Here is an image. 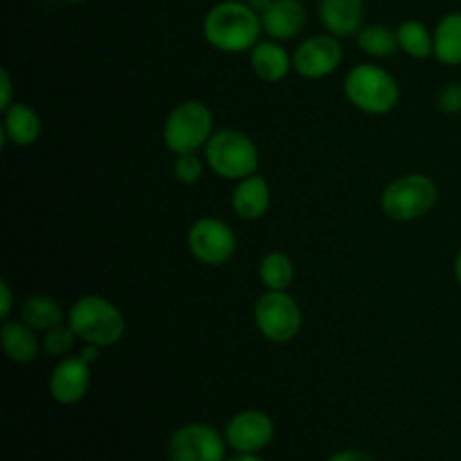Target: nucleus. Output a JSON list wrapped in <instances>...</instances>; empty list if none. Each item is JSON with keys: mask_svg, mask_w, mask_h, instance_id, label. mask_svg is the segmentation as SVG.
<instances>
[{"mask_svg": "<svg viewBox=\"0 0 461 461\" xmlns=\"http://www.w3.org/2000/svg\"><path fill=\"white\" fill-rule=\"evenodd\" d=\"M264 27L261 16L243 0H221L203 18V36L223 54L250 52L259 43Z\"/></svg>", "mask_w": 461, "mask_h": 461, "instance_id": "obj_1", "label": "nucleus"}, {"mask_svg": "<svg viewBox=\"0 0 461 461\" xmlns=\"http://www.w3.org/2000/svg\"><path fill=\"white\" fill-rule=\"evenodd\" d=\"M345 97L365 115H387L401 104V86L387 68L378 63H356L345 77Z\"/></svg>", "mask_w": 461, "mask_h": 461, "instance_id": "obj_2", "label": "nucleus"}, {"mask_svg": "<svg viewBox=\"0 0 461 461\" xmlns=\"http://www.w3.org/2000/svg\"><path fill=\"white\" fill-rule=\"evenodd\" d=\"M68 324L81 342L113 347L126 336V318L120 306L104 295H81L68 309Z\"/></svg>", "mask_w": 461, "mask_h": 461, "instance_id": "obj_3", "label": "nucleus"}, {"mask_svg": "<svg viewBox=\"0 0 461 461\" xmlns=\"http://www.w3.org/2000/svg\"><path fill=\"white\" fill-rule=\"evenodd\" d=\"M207 169L219 178L239 183L259 171V147L239 129H219L203 149Z\"/></svg>", "mask_w": 461, "mask_h": 461, "instance_id": "obj_4", "label": "nucleus"}, {"mask_svg": "<svg viewBox=\"0 0 461 461\" xmlns=\"http://www.w3.org/2000/svg\"><path fill=\"white\" fill-rule=\"evenodd\" d=\"M214 113L201 99L176 104L162 124V142L174 156L201 153L214 135Z\"/></svg>", "mask_w": 461, "mask_h": 461, "instance_id": "obj_5", "label": "nucleus"}, {"mask_svg": "<svg viewBox=\"0 0 461 461\" xmlns=\"http://www.w3.org/2000/svg\"><path fill=\"white\" fill-rule=\"evenodd\" d=\"M437 198H439V187L435 180L426 174H403L392 180L381 194V210L387 219L396 223H410L419 221L432 212Z\"/></svg>", "mask_w": 461, "mask_h": 461, "instance_id": "obj_6", "label": "nucleus"}, {"mask_svg": "<svg viewBox=\"0 0 461 461\" xmlns=\"http://www.w3.org/2000/svg\"><path fill=\"white\" fill-rule=\"evenodd\" d=\"M257 331L273 345H288L300 336L304 313L288 291H264L255 304Z\"/></svg>", "mask_w": 461, "mask_h": 461, "instance_id": "obj_7", "label": "nucleus"}, {"mask_svg": "<svg viewBox=\"0 0 461 461\" xmlns=\"http://www.w3.org/2000/svg\"><path fill=\"white\" fill-rule=\"evenodd\" d=\"M237 232L232 225L216 216H203L189 225L187 248L203 266H223L237 252Z\"/></svg>", "mask_w": 461, "mask_h": 461, "instance_id": "obj_8", "label": "nucleus"}, {"mask_svg": "<svg viewBox=\"0 0 461 461\" xmlns=\"http://www.w3.org/2000/svg\"><path fill=\"white\" fill-rule=\"evenodd\" d=\"M225 450L228 441L223 432L198 421L180 426L167 446L171 461H225Z\"/></svg>", "mask_w": 461, "mask_h": 461, "instance_id": "obj_9", "label": "nucleus"}, {"mask_svg": "<svg viewBox=\"0 0 461 461\" xmlns=\"http://www.w3.org/2000/svg\"><path fill=\"white\" fill-rule=\"evenodd\" d=\"M342 43L338 36L322 32V34L306 36L295 50H293V72L302 79L318 81L336 75L342 66Z\"/></svg>", "mask_w": 461, "mask_h": 461, "instance_id": "obj_10", "label": "nucleus"}, {"mask_svg": "<svg viewBox=\"0 0 461 461\" xmlns=\"http://www.w3.org/2000/svg\"><path fill=\"white\" fill-rule=\"evenodd\" d=\"M225 441L234 453H261L275 439V421L264 410H241L228 421Z\"/></svg>", "mask_w": 461, "mask_h": 461, "instance_id": "obj_11", "label": "nucleus"}, {"mask_svg": "<svg viewBox=\"0 0 461 461\" xmlns=\"http://www.w3.org/2000/svg\"><path fill=\"white\" fill-rule=\"evenodd\" d=\"M90 363H86L81 356H66L59 358L54 365L48 381V392L54 403L59 405H77L86 399L90 390Z\"/></svg>", "mask_w": 461, "mask_h": 461, "instance_id": "obj_12", "label": "nucleus"}, {"mask_svg": "<svg viewBox=\"0 0 461 461\" xmlns=\"http://www.w3.org/2000/svg\"><path fill=\"white\" fill-rule=\"evenodd\" d=\"M261 27L268 39L293 41L306 27V7L302 0H273L268 9L261 14Z\"/></svg>", "mask_w": 461, "mask_h": 461, "instance_id": "obj_13", "label": "nucleus"}, {"mask_svg": "<svg viewBox=\"0 0 461 461\" xmlns=\"http://www.w3.org/2000/svg\"><path fill=\"white\" fill-rule=\"evenodd\" d=\"M320 23L329 34L351 39L365 27V0H320Z\"/></svg>", "mask_w": 461, "mask_h": 461, "instance_id": "obj_14", "label": "nucleus"}, {"mask_svg": "<svg viewBox=\"0 0 461 461\" xmlns=\"http://www.w3.org/2000/svg\"><path fill=\"white\" fill-rule=\"evenodd\" d=\"M3 147L5 144H14V147H32L41 140L43 133V120H41L39 111L32 108L25 102H14L7 111H3Z\"/></svg>", "mask_w": 461, "mask_h": 461, "instance_id": "obj_15", "label": "nucleus"}, {"mask_svg": "<svg viewBox=\"0 0 461 461\" xmlns=\"http://www.w3.org/2000/svg\"><path fill=\"white\" fill-rule=\"evenodd\" d=\"M270 203H273V187L259 174H252L248 178L239 180L234 185L232 198H230L234 214L243 221L264 219L270 210Z\"/></svg>", "mask_w": 461, "mask_h": 461, "instance_id": "obj_16", "label": "nucleus"}, {"mask_svg": "<svg viewBox=\"0 0 461 461\" xmlns=\"http://www.w3.org/2000/svg\"><path fill=\"white\" fill-rule=\"evenodd\" d=\"M248 54L252 72L266 84H279L293 72V54L279 41H259Z\"/></svg>", "mask_w": 461, "mask_h": 461, "instance_id": "obj_17", "label": "nucleus"}, {"mask_svg": "<svg viewBox=\"0 0 461 461\" xmlns=\"http://www.w3.org/2000/svg\"><path fill=\"white\" fill-rule=\"evenodd\" d=\"M0 342L7 358L16 365H32L43 349V342H39L34 329L23 320H5L0 329Z\"/></svg>", "mask_w": 461, "mask_h": 461, "instance_id": "obj_18", "label": "nucleus"}, {"mask_svg": "<svg viewBox=\"0 0 461 461\" xmlns=\"http://www.w3.org/2000/svg\"><path fill=\"white\" fill-rule=\"evenodd\" d=\"M432 57L444 66H461V12H450L432 30Z\"/></svg>", "mask_w": 461, "mask_h": 461, "instance_id": "obj_19", "label": "nucleus"}, {"mask_svg": "<svg viewBox=\"0 0 461 461\" xmlns=\"http://www.w3.org/2000/svg\"><path fill=\"white\" fill-rule=\"evenodd\" d=\"M18 313H21L23 322L30 324L34 331H43V333L68 320V313L61 309V304L50 295L25 297Z\"/></svg>", "mask_w": 461, "mask_h": 461, "instance_id": "obj_20", "label": "nucleus"}, {"mask_svg": "<svg viewBox=\"0 0 461 461\" xmlns=\"http://www.w3.org/2000/svg\"><path fill=\"white\" fill-rule=\"evenodd\" d=\"M396 36H399V48L405 57L414 59V61H426L432 57L435 50V36L428 30L426 23L417 21V18H408L396 27Z\"/></svg>", "mask_w": 461, "mask_h": 461, "instance_id": "obj_21", "label": "nucleus"}, {"mask_svg": "<svg viewBox=\"0 0 461 461\" xmlns=\"http://www.w3.org/2000/svg\"><path fill=\"white\" fill-rule=\"evenodd\" d=\"M356 43L358 48L367 54L369 59H390L396 52H401L399 48V36L396 30L390 25H383V23H374V25H365L363 30L356 34Z\"/></svg>", "mask_w": 461, "mask_h": 461, "instance_id": "obj_22", "label": "nucleus"}, {"mask_svg": "<svg viewBox=\"0 0 461 461\" xmlns=\"http://www.w3.org/2000/svg\"><path fill=\"white\" fill-rule=\"evenodd\" d=\"M295 279V264L282 250L266 252L259 261V282L266 291H288Z\"/></svg>", "mask_w": 461, "mask_h": 461, "instance_id": "obj_23", "label": "nucleus"}, {"mask_svg": "<svg viewBox=\"0 0 461 461\" xmlns=\"http://www.w3.org/2000/svg\"><path fill=\"white\" fill-rule=\"evenodd\" d=\"M77 340H79V336L75 333V329L66 322L57 324L54 329H50V331L43 333V351L48 356H54V358H66V356L72 354V349H75Z\"/></svg>", "mask_w": 461, "mask_h": 461, "instance_id": "obj_24", "label": "nucleus"}, {"mask_svg": "<svg viewBox=\"0 0 461 461\" xmlns=\"http://www.w3.org/2000/svg\"><path fill=\"white\" fill-rule=\"evenodd\" d=\"M205 167V156H201V153H180V156L174 158L171 169H174V178L180 185H196L203 180Z\"/></svg>", "mask_w": 461, "mask_h": 461, "instance_id": "obj_25", "label": "nucleus"}, {"mask_svg": "<svg viewBox=\"0 0 461 461\" xmlns=\"http://www.w3.org/2000/svg\"><path fill=\"white\" fill-rule=\"evenodd\" d=\"M437 106L446 115H459L461 113V84L453 81V84H446L444 88L437 95Z\"/></svg>", "mask_w": 461, "mask_h": 461, "instance_id": "obj_26", "label": "nucleus"}, {"mask_svg": "<svg viewBox=\"0 0 461 461\" xmlns=\"http://www.w3.org/2000/svg\"><path fill=\"white\" fill-rule=\"evenodd\" d=\"M14 104V84L7 68L0 70V111H7Z\"/></svg>", "mask_w": 461, "mask_h": 461, "instance_id": "obj_27", "label": "nucleus"}, {"mask_svg": "<svg viewBox=\"0 0 461 461\" xmlns=\"http://www.w3.org/2000/svg\"><path fill=\"white\" fill-rule=\"evenodd\" d=\"M12 309H14V293H12V286H9L7 282H0V318L9 320V315H12Z\"/></svg>", "mask_w": 461, "mask_h": 461, "instance_id": "obj_28", "label": "nucleus"}, {"mask_svg": "<svg viewBox=\"0 0 461 461\" xmlns=\"http://www.w3.org/2000/svg\"><path fill=\"white\" fill-rule=\"evenodd\" d=\"M327 461H378L374 455L365 453V450L358 448H349V450H340V453H333Z\"/></svg>", "mask_w": 461, "mask_h": 461, "instance_id": "obj_29", "label": "nucleus"}, {"mask_svg": "<svg viewBox=\"0 0 461 461\" xmlns=\"http://www.w3.org/2000/svg\"><path fill=\"white\" fill-rule=\"evenodd\" d=\"M99 349H102V347H97V345H86L84 342V349H81V358L86 360V363H97L99 360Z\"/></svg>", "mask_w": 461, "mask_h": 461, "instance_id": "obj_30", "label": "nucleus"}, {"mask_svg": "<svg viewBox=\"0 0 461 461\" xmlns=\"http://www.w3.org/2000/svg\"><path fill=\"white\" fill-rule=\"evenodd\" d=\"M243 3H246L250 9H255V12L261 16V14L273 5V0H243Z\"/></svg>", "mask_w": 461, "mask_h": 461, "instance_id": "obj_31", "label": "nucleus"}, {"mask_svg": "<svg viewBox=\"0 0 461 461\" xmlns=\"http://www.w3.org/2000/svg\"><path fill=\"white\" fill-rule=\"evenodd\" d=\"M225 461H266L261 457L259 453H237L232 455V457H228Z\"/></svg>", "mask_w": 461, "mask_h": 461, "instance_id": "obj_32", "label": "nucleus"}, {"mask_svg": "<svg viewBox=\"0 0 461 461\" xmlns=\"http://www.w3.org/2000/svg\"><path fill=\"white\" fill-rule=\"evenodd\" d=\"M455 279H457V284L461 288V250L457 252V257H455Z\"/></svg>", "mask_w": 461, "mask_h": 461, "instance_id": "obj_33", "label": "nucleus"}, {"mask_svg": "<svg viewBox=\"0 0 461 461\" xmlns=\"http://www.w3.org/2000/svg\"><path fill=\"white\" fill-rule=\"evenodd\" d=\"M63 3H70V5H77V3H86V0H63Z\"/></svg>", "mask_w": 461, "mask_h": 461, "instance_id": "obj_34", "label": "nucleus"}]
</instances>
